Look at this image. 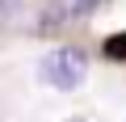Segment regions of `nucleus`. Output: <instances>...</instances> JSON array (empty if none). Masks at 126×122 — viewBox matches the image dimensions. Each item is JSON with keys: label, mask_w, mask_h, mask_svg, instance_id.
Masks as SVG:
<instances>
[{"label": "nucleus", "mask_w": 126, "mask_h": 122, "mask_svg": "<svg viewBox=\"0 0 126 122\" xmlns=\"http://www.w3.org/2000/svg\"><path fill=\"white\" fill-rule=\"evenodd\" d=\"M84 76H88V59H84L76 46H55V51H46V59H42V80H46V84L72 93V88L84 84Z\"/></svg>", "instance_id": "obj_1"}, {"label": "nucleus", "mask_w": 126, "mask_h": 122, "mask_svg": "<svg viewBox=\"0 0 126 122\" xmlns=\"http://www.w3.org/2000/svg\"><path fill=\"white\" fill-rule=\"evenodd\" d=\"M105 55L109 59H126V30L113 34V38H105Z\"/></svg>", "instance_id": "obj_2"}, {"label": "nucleus", "mask_w": 126, "mask_h": 122, "mask_svg": "<svg viewBox=\"0 0 126 122\" xmlns=\"http://www.w3.org/2000/svg\"><path fill=\"white\" fill-rule=\"evenodd\" d=\"M17 9H21V0H0V21H9Z\"/></svg>", "instance_id": "obj_3"}]
</instances>
